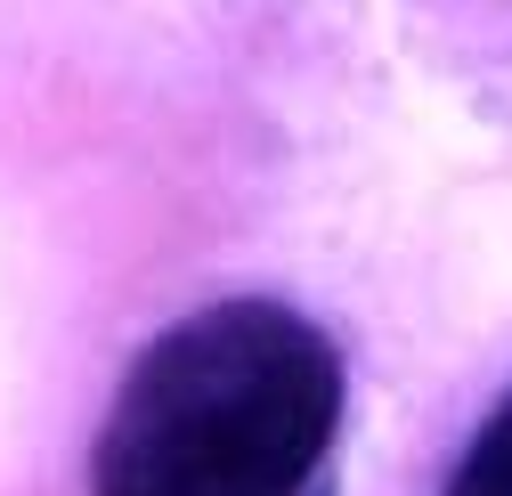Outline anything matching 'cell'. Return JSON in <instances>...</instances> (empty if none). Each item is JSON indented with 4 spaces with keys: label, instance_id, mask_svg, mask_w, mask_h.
<instances>
[{
    "label": "cell",
    "instance_id": "cell-2",
    "mask_svg": "<svg viewBox=\"0 0 512 496\" xmlns=\"http://www.w3.org/2000/svg\"><path fill=\"white\" fill-rule=\"evenodd\" d=\"M447 496H512V399L472 431V448L447 480Z\"/></svg>",
    "mask_w": 512,
    "mask_h": 496
},
{
    "label": "cell",
    "instance_id": "cell-3",
    "mask_svg": "<svg viewBox=\"0 0 512 496\" xmlns=\"http://www.w3.org/2000/svg\"><path fill=\"white\" fill-rule=\"evenodd\" d=\"M317 496H326V488H317Z\"/></svg>",
    "mask_w": 512,
    "mask_h": 496
},
{
    "label": "cell",
    "instance_id": "cell-1",
    "mask_svg": "<svg viewBox=\"0 0 512 496\" xmlns=\"http://www.w3.org/2000/svg\"><path fill=\"white\" fill-rule=\"evenodd\" d=\"M342 431V358L285 301H212L163 326L122 375L98 496H309Z\"/></svg>",
    "mask_w": 512,
    "mask_h": 496
}]
</instances>
